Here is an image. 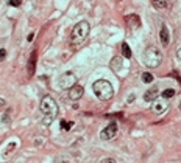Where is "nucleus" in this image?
<instances>
[{
    "mask_svg": "<svg viewBox=\"0 0 181 163\" xmlns=\"http://www.w3.org/2000/svg\"><path fill=\"white\" fill-rule=\"evenodd\" d=\"M117 135V124L112 121L109 123L101 132H100V138L101 140H111V138H114Z\"/></svg>",
    "mask_w": 181,
    "mask_h": 163,
    "instance_id": "nucleus-6",
    "label": "nucleus"
},
{
    "mask_svg": "<svg viewBox=\"0 0 181 163\" xmlns=\"http://www.w3.org/2000/svg\"><path fill=\"white\" fill-rule=\"evenodd\" d=\"M5 104H6V103H5V99H3V98H0V107H3Z\"/></svg>",
    "mask_w": 181,
    "mask_h": 163,
    "instance_id": "nucleus-24",
    "label": "nucleus"
},
{
    "mask_svg": "<svg viewBox=\"0 0 181 163\" xmlns=\"http://www.w3.org/2000/svg\"><path fill=\"white\" fill-rule=\"evenodd\" d=\"M100 163H116V160H114V159H105V160H101Z\"/></svg>",
    "mask_w": 181,
    "mask_h": 163,
    "instance_id": "nucleus-23",
    "label": "nucleus"
},
{
    "mask_svg": "<svg viewBox=\"0 0 181 163\" xmlns=\"http://www.w3.org/2000/svg\"><path fill=\"white\" fill-rule=\"evenodd\" d=\"M122 54H123V58H127V59L131 58V48H130V45H128L127 42L122 43Z\"/></svg>",
    "mask_w": 181,
    "mask_h": 163,
    "instance_id": "nucleus-15",
    "label": "nucleus"
},
{
    "mask_svg": "<svg viewBox=\"0 0 181 163\" xmlns=\"http://www.w3.org/2000/svg\"><path fill=\"white\" fill-rule=\"evenodd\" d=\"M142 59H144V64H145L148 69H156V67H159V64L162 62V54H161V51H159L156 47L150 45V47L145 48Z\"/></svg>",
    "mask_w": 181,
    "mask_h": 163,
    "instance_id": "nucleus-4",
    "label": "nucleus"
},
{
    "mask_svg": "<svg viewBox=\"0 0 181 163\" xmlns=\"http://www.w3.org/2000/svg\"><path fill=\"white\" fill-rule=\"evenodd\" d=\"M89 30H90V27L86 20L78 22V23L74 27L72 33H70V45H72V47L81 45L83 42L86 41V38H88V34H89Z\"/></svg>",
    "mask_w": 181,
    "mask_h": 163,
    "instance_id": "nucleus-2",
    "label": "nucleus"
},
{
    "mask_svg": "<svg viewBox=\"0 0 181 163\" xmlns=\"http://www.w3.org/2000/svg\"><path fill=\"white\" fill-rule=\"evenodd\" d=\"M159 39H161V43H162L164 47H167V45H169V42H170L169 30H167V27H166V25H162V27H161V31H159Z\"/></svg>",
    "mask_w": 181,
    "mask_h": 163,
    "instance_id": "nucleus-10",
    "label": "nucleus"
},
{
    "mask_svg": "<svg viewBox=\"0 0 181 163\" xmlns=\"http://www.w3.org/2000/svg\"><path fill=\"white\" fill-rule=\"evenodd\" d=\"M151 5L156 9H166L169 6V0H151Z\"/></svg>",
    "mask_w": 181,
    "mask_h": 163,
    "instance_id": "nucleus-13",
    "label": "nucleus"
},
{
    "mask_svg": "<svg viewBox=\"0 0 181 163\" xmlns=\"http://www.w3.org/2000/svg\"><path fill=\"white\" fill-rule=\"evenodd\" d=\"M177 56H178V58H180V59H181V47H180V48H178V51H177Z\"/></svg>",
    "mask_w": 181,
    "mask_h": 163,
    "instance_id": "nucleus-25",
    "label": "nucleus"
},
{
    "mask_svg": "<svg viewBox=\"0 0 181 163\" xmlns=\"http://www.w3.org/2000/svg\"><path fill=\"white\" fill-rule=\"evenodd\" d=\"M58 110H59L58 104H56V101L50 95L42 96V99H41V112L44 115V118H42L44 124H50V123L53 121L58 117Z\"/></svg>",
    "mask_w": 181,
    "mask_h": 163,
    "instance_id": "nucleus-1",
    "label": "nucleus"
},
{
    "mask_svg": "<svg viewBox=\"0 0 181 163\" xmlns=\"http://www.w3.org/2000/svg\"><path fill=\"white\" fill-rule=\"evenodd\" d=\"M125 20H127V25H128L130 28H137V27H140V20H139V17L134 16V14L125 17Z\"/></svg>",
    "mask_w": 181,
    "mask_h": 163,
    "instance_id": "nucleus-12",
    "label": "nucleus"
},
{
    "mask_svg": "<svg viewBox=\"0 0 181 163\" xmlns=\"http://www.w3.org/2000/svg\"><path fill=\"white\" fill-rule=\"evenodd\" d=\"M9 114H11V110L8 109L6 114H5V117H3V123H5V124H9Z\"/></svg>",
    "mask_w": 181,
    "mask_h": 163,
    "instance_id": "nucleus-19",
    "label": "nucleus"
},
{
    "mask_svg": "<svg viewBox=\"0 0 181 163\" xmlns=\"http://www.w3.org/2000/svg\"><path fill=\"white\" fill-rule=\"evenodd\" d=\"M36 56H38V53H36V50H33L31 54H30V58H28V64H27L28 76H33V75H35V70H36V61H38Z\"/></svg>",
    "mask_w": 181,
    "mask_h": 163,
    "instance_id": "nucleus-7",
    "label": "nucleus"
},
{
    "mask_svg": "<svg viewBox=\"0 0 181 163\" xmlns=\"http://www.w3.org/2000/svg\"><path fill=\"white\" fill-rule=\"evenodd\" d=\"M14 148H16V143H11V146H9V148H8V149L5 151V155H8V154H9V152H11V151H13Z\"/></svg>",
    "mask_w": 181,
    "mask_h": 163,
    "instance_id": "nucleus-21",
    "label": "nucleus"
},
{
    "mask_svg": "<svg viewBox=\"0 0 181 163\" xmlns=\"http://www.w3.org/2000/svg\"><path fill=\"white\" fill-rule=\"evenodd\" d=\"M167 109V104L164 103V101H155V106H153V110L156 112V114H161V112H164Z\"/></svg>",
    "mask_w": 181,
    "mask_h": 163,
    "instance_id": "nucleus-14",
    "label": "nucleus"
},
{
    "mask_svg": "<svg viewBox=\"0 0 181 163\" xmlns=\"http://www.w3.org/2000/svg\"><path fill=\"white\" fill-rule=\"evenodd\" d=\"M122 65H123V59L122 58H112V61H111V64H109V67H111V70H114V72H119V70H122Z\"/></svg>",
    "mask_w": 181,
    "mask_h": 163,
    "instance_id": "nucleus-11",
    "label": "nucleus"
},
{
    "mask_svg": "<svg viewBox=\"0 0 181 163\" xmlns=\"http://www.w3.org/2000/svg\"><path fill=\"white\" fill-rule=\"evenodd\" d=\"M85 95V89L81 87V85H74L72 89H69V98L72 99V101H77V99H80L81 96Z\"/></svg>",
    "mask_w": 181,
    "mask_h": 163,
    "instance_id": "nucleus-8",
    "label": "nucleus"
},
{
    "mask_svg": "<svg viewBox=\"0 0 181 163\" xmlns=\"http://www.w3.org/2000/svg\"><path fill=\"white\" fill-rule=\"evenodd\" d=\"M142 82H145V84L153 82V75H151L150 72H144V73H142Z\"/></svg>",
    "mask_w": 181,
    "mask_h": 163,
    "instance_id": "nucleus-17",
    "label": "nucleus"
},
{
    "mask_svg": "<svg viewBox=\"0 0 181 163\" xmlns=\"http://www.w3.org/2000/svg\"><path fill=\"white\" fill-rule=\"evenodd\" d=\"M158 95H159V92H158V87L156 85H153L151 89H148L147 92H145V95H144V99L145 101H156V98H158Z\"/></svg>",
    "mask_w": 181,
    "mask_h": 163,
    "instance_id": "nucleus-9",
    "label": "nucleus"
},
{
    "mask_svg": "<svg viewBox=\"0 0 181 163\" xmlns=\"http://www.w3.org/2000/svg\"><path fill=\"white\" fill-rule=\"evenodd\" d=\"M77 81L78 79H77V75L74 72H66L59 76L58 84H59L61 89H72L74 85H77Z\"/></svg>",
    "mask_w": 181,
    "mask_h": 163,
    "instance_id": "nucleus-5",
    "label": "nucleus"
},
{
    "mask_svg": "<svg viewBox=\"0 0 181 163\" xmlns=\"http://www.w3.org/2000/svg\"><path fill=\"white\" fill-rule=\"evenodd\" d=\"M92 90H94V93L97 95V98H98L100 101H108V99H111L112 95H114V89H112L111 82L106 81V79H98V81H95L92 84Z\"/></svg>",
    "mask_w": 181,
    "mask_h": 163,
    "instance_id": "nucleus-3",
    "label": "nucleus"
},
{
    "mask_svg": "<svg viewBox=\"0 0 181 163\" xmlns=\"http://www.w3.org/2000/svg\"><path fill=\"white\" fill-rule=\"evenodd\" d=\"M173 95H175V90H173V89H166V90L161 93V96H162L164 99H170Z\"/></svg>",
    "mask_w": 181,
    "mask_h": 163,
    "instance_id": "nucleus-16",
    "label": "nucleus"
},
{
    "mask_svg": "<svg viewBox=\"0 0 181 163\" xmlns=\"http://www.w3.org/2000/svg\"><path fill=\"white\" fill-rule=\"evenodd\" d=\"M59 126H61V129H63V130H69V129L74 126V123H72V121H64V120H63Z\"/></svg>",
    "mask_w": 181,
    "mask_h": 163,
    "instance_id": "nucleus-18",
    "label": "nucleus"
},
{
    "mask_svg": "<svg viewBox=\"0 0 181 163\" xmlns=\"http://www.w3.org/2000/svg\"><path fill=\"white\" fill-rule=\"evenodd\" d=\"M8 3H9L11 6H20V5H22V0H9Z\"/></svg>",
    "mask_w": 181,
    "mask_h": 163,
    "instance_id": "nucleus-20",
    "label": "nucleus"
},
{
    "mask_svg": "<svg viewBox=\"0 0 181 163\" xmlns=\"http://www.w3.org/2000/svg\"><path fill=\"white\" fill-rule=\"evenodd\" d=\"M5 58H6V50H3V48H2V50H0V62H2Z\"/></svg>",
    "mask_w": 181,
    "mask_h": 163,
    "instance_id": "nucleus-22",
    "label": "nucleus"
}]
</instances>
